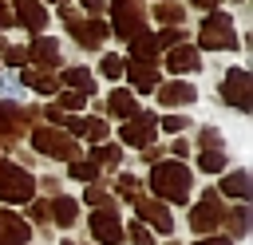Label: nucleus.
<instances>
[{"label":"nucleus","mask_w":253,"mask_h":245,"mask_svg":"<svg viewBox=\"0 0 253 245\" xmlns=\"http://www.w3.org/2000/svg\"><path fill=\"white\" fill-rule=\"evenodd\" d=\"M166 67L170 71H198L202 67V55H198V47H190V43H178V47H170L166 51Z\"/></svg>","instance_id":"obj_17"},{"label":"nucleus","mask_w":253,"mask_h":245,"mask_svg":"<svg viewBox=\"0 0 253 245\" xmlns=\"http://www.w3.org/2000/svg\"><path fill=\"white\" fill-rule=\"evenodd\" d=\"M221 221L229 225V233H233V237H245V233H249V205L241 202V205H237V209H229Z\"/></svg>","instance_id":"obj_25"},{"label":"nucleus","mask_w":253,"mask_h":245,"mask_svg":"<svg viewBox=\"0 0 253 245\" xmlns=\"http://www.w3.org/2000/svg\"><path fill=\"white\" fill-rule=\"evenodd\" d=\"M154 91H158V103H162V107H186V103H194V99H198L194 83H186V79L162 83V87H154Z\"/></svg>","instance_id":"obj_16"},{"label":"nucleus","mask_w":253,"mask_h":245,"mask_svg":"<svg viewBox=\"0 0 253 245\" xmlns=\"http://www.w3.org/2000/svg\"><path fill=\"white\" fill-rule=\"evenodd\" d=\"M107 111L115 115V119H134L138 115V103H134V95L130 91H111V99H107Z\"/></svg>","instance_id":"obj_20"},{"label":"nucleus","mask_w":253,"mask_h":245,"mask_svg":"<svg viewBox=\"0 0 253 245\" xmlns=\"http://www.w3.org/2000/svg\"><path fill=\"white\" fill-rule=\"evenodd\" d=\"M221 194H225V198H237V202H249V198H253L249 170H229V174L221 178Z\"/></svg>","instance_id":"obj_19"},{"label":"nucleus","mask_w":253,"mask_h":245,"mask_svg":"<svg viewBox=\"0 0 253 245\" xmlns=\"http://www.w3.org/2000/svg\"><path fill=\"white\" fill-rule=\"evenodd\" d=\"M8 24H12V8H8V4H4V0H0V32H4V28H8Z\"/></svg>","instance_id":"obj_41"},{"label":"nucleus","mask_w":253,"mask_h":245,"mask_svg":"<svg viewBox=\"0 0 253 245\" xmlns=\"http://www.w3.org/2000/svg\"><path fill=\"white\" fill-rule=\"evenodd\" d=\"M59 16H63V24L71 28V36H75L83 47H99V43L107 40V24H103V20H79L71 8H59Z\"/></svg>","instance_id":"obj_8"},{"label":"nucleus","mask_w":253,"mask_h":245,"mask_svg":"<svg viewBox=\"0 0 253 245\" xmlns=\"http://www.w3.org/2000/svg\"><path fill=\"white\" fill-rule=\"evenodd\" d=\"M32 146L40 150V154H47V158H67V162H75L79 158V146H75V138H67L63 130H51V126H36L32 130Z\"/></svg>","instance_id":"obj_5"},{"label":"nucleus","mask_w":253,"mask_h":245,"mask_svg":"<svg viewBox=\"0 0 253 245\" xmlns=\"http://www.w3.org/2000/svg\"><path fill=\"white\" fill-rule=\"evenodd\" d=\"M190 186H194L190 166H182V162H154L150 190L158 198H166V202H190Z\"/></svg>","instance_id":"obj_1"},{"label":"nucleus","mask_w":253,"mask_h":245,"mask_svg":"<svg viewBox=\"0 0 253 245\" xmlns=\"http://www.w3.org/2000/svg\"><path fill=\"white\" fill-rule=\"evenodd\" d=\"M32 229L24 217H16L12 209H0V245H28Z\"/></svg>","instance_id":"obj_15"},{"label":"nucleus","mask_w":253,"mask_h":245,"mask_svg":"<svg viewBox=\"0 0 253 245\" xmlns=\"http://www.w3.org/2000/svg\"><path fill=\"white\" fill-rule=\"evenodd\" d=\"M71 178H79V182H95V178H99V166H95V162H79V158H75V162H71Z\"/></svg>","instance_id":"obj_32"},{"label":"nucleus","mask_w":253,"mask_h":245,"mask_svg":"<svg viewBox=\"0 0 253 245\" xmlns=\"http://www.w3.org/2000/svg\"><path fill=\"white\" fill-rule=\"evenodd\" d=\"M83 202H87V205H99V209H115V202H111V194H107V190H99L95 182H91V186L83 190Z\"/></svg>","instance_id":"obj_28"},{"label":"nucleus","mask_w":253,"mask_h":245,"mask_svg":"<svg viewBox=\"0 0 253 245\" xmlns=\"http://www.w3.org/2000/svg\"><path fill=\"white\" fill-rule=\"evenodd\" d=\"M154 40H158V51H170V47H178V43L186 40V32H182V28H162Z\"/></svg>","instance_id":"obj_29"},{"label":"nucleus","mask_w":253,"mask_h":245,"mask_svg":"<svg viewBox=\"0 0 253 245\" xmlns=\"http://www.w3.org/2000/svg\"><path fill=\"white\" fill-rule=\"evenodd\" d=\"M154 130H158V119H154L150 111H138L134 119H126V122H123L119 138H123L126 146H146V142L154 138Z\"/></svg>","instance_id":"obj_9"},{"label":"nucleus","mask_w":253,"mask_h":245,"mask_svg":"<svg viewBox=\"0 0 253 245\" xmlns=\"http://www.w3.org/2000/svg\"><path fill=\"white\" fill-rule=\"evenodd\" d=\"M51 4H67V0H51Z\"/></svg>","instance_id":"obj_44"},{"label":"nucleus","mask_w":253,"mask_h":245,"mask_svg":"<svg viewBox=\"0 0 253 245\" xmlns=\"http://www.w3.org/2000/svg\"><path fill=\"white\" fill-rule=\"evenodd\" d=\"M154 16H158V24H170V28H182V20H186V8H182V4H174V0H158V8H154Z\"/></svg>","instance_id":"obj_23"},{"label":"nucleus","mask_w":253,"mask_h":245,"mask_svg":"<svg viewBox=\"0 0 253 245\" xmlns=\"http://www.w3.org/2000/svg\"><path fill=\"white\" fill-rule=\"evenodd\" d=\"M55 107H59V111H79V107H83V95H79V91H63Z\"/></svg>","instance_id":"obj_34"},{"label":"nucleus","mask_w":253,"mask_h":245,"mask_svg":"<svg viewBox=\"0 0 253 245\" xmlns=\"http://www.w3.org/2000/svg\"><path fill=\"white\" fill-rule=\"evenodd\" d=\"M0 47H4V40H0Z\"/></svg>","instance_id":"obj_45"},{"label":"nucleus","mask_w":253,"mask_h":245,"mask_svg":"<svg viewBox=\"0 0 253 245\" xmlns=\"http://www.w3.org/2000/svg\"><path fill=\"white\" fill-rule=\"evenodd\" d=\"M63 83H71V91H79V95H91L95 91V75L87 67H67L63 71Z\"/></svg>","instance_id":"obj_22"},{"label":"nucleus","mask_w":253,"mask_h":245,"mask_svg":"<svg viewBox=\"0 0 253 245\" xmlns=\"http://www.w3.org/2000/svg\"><path fill=\"white\" fill-rule=\"evenodd\" d=\"M221 99L229 103V107H237V111H249L253 107V75L245 71V67H229L225 75H221Z\"/></svg>","instance_id":"obj_4"},{"label":"nucleus","mask_w":253,"mask_h":245,"mask_svg":"<svg viewBox=\"0 0 253 245\" xmlns=\"http://www.w3.org/2000/svg\"><path fill=\"white\" fill-rule=\"evenodd\" d=\"M198 43L210 47V51H233L237 47V32H233V20L225 12H210L202 20V32H198Z\"/></svg>","instance_id":"obj_2"},{"label":"nucleus","mask_w":253,"mask_h":245,"mask_svg":"<svg viewBox=\"0 0 253 245\" xmlns=\"http://www.w3.org/2000/svg\"><path fill=\"white\" fill-rule=\"evenodd\" d=\"M115 190H119L126 202H138V198H142V186H138L134 174H119V178H115Z\"/></svg>","instance_id":"obj_26"},{"label":"nucleus","mask_w":253,"mask_h":245,"mask_svg":"<svg viewBox=\"0 0 253 245\" xmlns=\"http://www.w3.org/2000/svg\"><path fill=\"white\" fill-rule=\"evenodd\" d=\"M134 209H138V217H142L150 229H158V233H170V229H174V217H170V209H166L162 202H154V198H138Z\"/></svg>","instance_id":"obj_12"},{"label":"nucleus","mask_w":253,"mask_h":245,"mask_svg":"<svg viewBox=\"0 0 253 245\" xmlns=\"http://www.w3.org/2000/svg\"><path fill=\"white\" fill-rule=\"evenodd\" d=\"M123 67H126V75H130V83H134L138 91H154V87H158V63H142V59H126Z\"/></svg>","instance_id":"obj_18"},{"label":"nucleus","mask_w":253,"mask_h":245,"mask_svg":"<svg viewBox=\"0 0 253 245\" xmlns=\"http://www.w3.org/2000/svg\"><path fill=\"white\" fill-rule=\"evenodd\" d=\"M91 237L103 241V245H119V241L126 237L119 213H115V209H95V213H91Z\"/></svg>","instance_id":"obj_10"},{"label":"nucleus","mask_w":253,"mask_h":245,"mask_svg":"<svg viewBox=\"0 0 253 245\" xmlns=\"http://www.w3.org/2000/svg\"><path fill=\"white\" fill-rule=\"evenodd\" d=\"M126 233H130V241H134V245H154V237H150V229H146L142 221H134V225H126Z\"/></svg>","instance_id":"obj_33"},{"label":"nucleus","mask_w":253,"mask_h":245,"mask_svg":"<svg viewBox=\"0 0 253 245\" xmlns=\"http://www.w3.org/2000/svg\"><path fill=\"white\" fill-rule=\"evenodd\" d=\"M63 245H71V241H63Z\"/></svg>","instance_id":"obj_46"},{"label":"nucleus","mask_w":253,"mask_h":245,"mask_svg":"<svg viewBox=\"0 0 253 245\" xmlns=\"http://www.w3.org/2000/svg\"><path fill=\"white\" fill-rule=\"evenodd\" d=\"M111 20H115V32L123 40H134L146 32V8L142 0H115L111 4Z\"/></svg>","instance_id":"obj_6"},{"label":"nucleus","mask_w":253,"mask_h":245,"mask_svg":"<svg viewBox=\"0 0 253 245\" xmlns=\"http://www.w3.org/2000/svg\"><path fill=\"white\" fill-rule=\"evenodd\" d=\"M79 134H87L91 142H103V138H107V122H103V119H83V130H79Z\"/></svg>","instance_id":"obj_30"},{"label":"nucleus","mask_w":253,"mask_h":245,"mask_svg":"<svg viewBox=\"0 0 253 245\" xmlns=\"http://www.w3.org/2000/svg\"><path fill=\"white\" fill-rule=\"evenodd\" d=\"M79 4L87 8V16H91V20H99V16L107 12V4H103V0H79Z\"/></svg>","instance_id":"obj_39"},{"label":"nucleus","mask_w":253,"mask_h":245,"mask_svg":"<svg viewBox=\"0 0 253 245\" xmlns=\"http://www.w3.org/2000/svg\"><path fill=\"white\" fill-rule=\"evenodd\" d=\"M32 194H36L32 174L24 166H16V162H0V198L20 205V202H32Z\"/></svg>","instance_id":"obj_3"},{"label":"nucleus","mask_w":253,"mask_h":245,"mask_svg":"<svg viewBox=\"0 0 253 245\" xmlns=\"http://www.w3.org/2000/svg\"><path fill=\"white\" fill-rule=\"evenodd\" d=\"M198 142H202L206 150H221V134H217L213 126H202V134H198Z\"/></svg>","instance_id":"obj_35"},{"label":"nucleus","mask_w":253,"mask_h":245,"mask_svg":"<svg viewBox=\"0 0 253 245\" xmlns=\"http://www.w3.org/2000/svg\"><path fill=\"white\" fill-rule=\"evenodd\" d=\"M12 24H20V28H28V32H43L47 12H43L40 0H16V4H12Z\"/></svg>","instance_id":"obj_13"},{"label":"nucleus","mask_w":253,"mask_h":245,"mask_svg":"<svg viewBox=\"0 0 253 245\" xmlns=\"http://www.w3.org/2000/svg\"><path fill=\"white\" fill-rule=\"evenodd\" d=\"M198 166H202L206 174H221V166H225V150H202Z\"/></svg>","instance_id":"obj_27"},{"label":"nucleus","mask_w":253,"mask_h":245,"mask_svg":"<svg viewBox=\"0 0 253 245\" xmlns=\"http://www.w3.org/2000/svg\"><path fill=\"white\" fill-rule=\"evenodd\" d=\"M4 63H8V67L28 63V47H4Z\"/></svg>","instance_id":"obj_36"},{"label":"nucleus","mask_w":253,"mask_h":245,"mask_svg":"<svg viewBox=\"0 0 253 245\" xmlns=\"http://www.w3.org/2000/svg\"><path fill=\"white\" fill-rule=\"evenodd\" d=\"M91 158H95V162H107V166H119V162H123V150H119V146H95Z\"/></svg>","instance_id":"obj_31"},{"label":"nucleus","mask_w":253,"mask_h":245,"mask_svg":"<svg viewBox=\"0 0 253 245\" xmlns=\"http://www.w3.org/2000/svg\"><path fill=\"white\" fill-rule=\"evenodd\" d=\"M47 217L55 221V225H75V217H79V205H75V198H55L51 205H47Z\"/></svg>","instance_id":"obj_21"},{"label":"nucleus","mask_w":253,"mask_h":245,"mask_svg":"<svg viewBox=\"0 0 253 245\" xmlns=\"http://www.w3.org/2000/svg\"><path fill=\"white\" fill-rule=\"evenodd\" d=\"M32 119H36V111L16 107V103H0V134H4V138H20Z\"/></svg>","instance_id":"obj_11"},{"label":"nucleus","mask_w":253,"mask_h":245,"mask_svg":"<svg viewBox=\"0 0 253 245\" xmlns=\"http://www.w3.org/2000/svg\"><path fill=\"white\" fill-rule=\"evenodd\" d=\"M24 83H28L32 91H40V95H51V91L59 87V79H55L51 71H24Z\"/></svg>","instance_id":"obj_24"},{"label":"nucleus","mask_w":253,"mask_h":245,"mask_svg":"<svg viewBox=\"0 0 253 245\" xmlns=\"http://www.w3.org/2000/svg\"><path fill=\"white\" fill-rule=\"evenodd\" d=\"M32 217H36L40 225H47V221H51V217H47V205H43V202H36V205H32Z\"/></svg>","instance_id":"obj_40"},{"label":"nucleus","mask_w":253,"mask_h":245,"mask_svg":"<svg viewBox=\"0 0 253 245\" xmlns=\"http://www.w3.org/2000/svg\"><path fill=\"white\" fill-rule=\"evenodd\" d=\"M103 75H107V79H119V75H123V59H119V55H103Z\"/></svg>","instance_id":"obj_37"},{"label":"nucleus","mask_w":253,"mask_h":245,"mask_svg":"<svg viewBox=\"0 0 253 245\" xmlns=\"http://www.w3.org/2000/svg\"><path fill=\"white\" fill-rule=\"evenodd\" d=\"M190 4H194V8H213L217 0H190Z\"/></svg>","instance_id":"obj_43"},{"label":"nucleus","mask_w":253,"mask_h":245,"mask_svg":"<svg viewBox=\"0 0 253 245\" xmlns=\"http://www.w3.org/2000/svg\"><path fill=\"white\" fill-rule=\"evenodd\" d=\"M194 245H233V241H225V237H202V241H194Z\"/></svg>","instance_id":"obj_42"},{"label":"nucleus","mask_w":253,"mask_h":245,"mask_svg":"<svg viewBox=\"0 0 253 245\" xmlns=\"http://www.w3.org/2000/svg\"><path fill=\"white\" fill-rule=\"evenodd\" d=\"M28 59H32V63H40V71H55V67H59V59H63V51H59V43H55V40L40 36V40H32Z\"/></svg>","instance_id":"obj_14"},{"label":"nucleus","mask_w":253,"mask_h":245,"mask_svg":"<svg viewBox=\"0 0 253 245\" xmlns=\"http://www.w3.org/2000/svg\"><path fill=\"white\" fill-rule=\"evenodd\" d=\"M221 217H225L221 194H217V190H206V194H202V202L190 209V229H194V233H210V229H221Z\"/></svg>","instance_id":"obj_7"},{"label":"nucleus","mask_w":253,"mask_h":245,"mask_svg":"<svg viewBox=\"0 0 253 245\" xmlns=\"http://www.w3.org/2000/svg\"><path fill=\"white\" fill-rule=\"evenodd\" d=\"M186 126H190V122H186L182 115H166V119H162V130H170V134H178V130H186Z\"/></svg>","instance_id":"obj_38"}]
</instances>
